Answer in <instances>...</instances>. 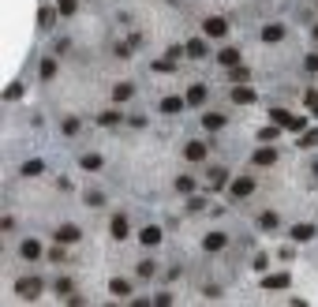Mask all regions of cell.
Returning <instances> with one entry per match:
<instances>
[{
	"label": "cell",
	"instance_id": "obj_28",
	"mask_svg": "<svg viewBox=\"0 0 318 307\" xmlns=\"http://www.w3.org/2000/svg\"><path fill=\"white\" fill-rule=\"evenodd\" d=\"M273 139H281V124H269L259 131V143H273Z\"/></svg>",
	"mask_w": 318,
	"mask_h": 307
},
{
	"label": "cell",
	"instance_id": "obj_6",
	"mask_svg": "<svg viewBox=\"0 0 318 307\" xmlns=\"http://www.w3.org/2000/svg\"><path fill=\"white\" fill-rule=\"evenodd\" d=\"M109 232H112V240H127V236H131V225H127V213H116V217H112Z\"/></svg>",
	"mask_w": 318,
	"mask_h": 307
},
{
	"label": "cell",
	"instance_id": "obj_38",
	"mask_svg": "<svg viewBox=\"0 0 318 307\" xmlns=\"http://www.w3.org/2000/svg\"><path fill=\"white\" fill-rule=\"evenodd\" d=\"M15 98H23V86H19V83L4 86V102H15Z\"/></svg>",
	"mask_w": 318,
	"mask_h": 307
},
{
	"label": "cell",
	"instance_id": "obj_36",
	"mask_svg": "<svg viewBox=\"0 0 318 307\" xmlns=\"http://www.w3.org/2000/svg\"><path fill=\"white\" fill-rule=\"evenodd\" d=\"M303 105H307V109L318 105V86H307V90H303Z\"/></svg>",
	"mask_w": 318,
	"mask_h": 307
},
{
	"label": "cell",
	"instance_id": "obj_42",
	"mask_svg": "<svg viewBox=\"0 0 318 307\" xmlns=\"http://www.w3.org/2000/svg\"><path fill=\"white\" fill-rule=\"evenodd\" d=\"M187 210L199 213V210H206V203H202V199H191V203H187Z\"/></svg>",
	"mask_w": 318,
	"mask_h": 307
},
{
	"label": "cell",
	"instance_id": "obj_5",
	"mask_svg": "<svg viewBox=\"0 0 318 307\" xmlns=\"http://www.w3.org/2000/svg\"><path fill=\"white\" fill-rule=\"evenodd\" d=\"M79 240H83L79 225H60L56 229V244H64V248H71V244H79Z\"/></svg>",
	"mask_w": 318,
	"mask_h": 307
},
{
	"label": "cell",
	"instance_id": "obj_12",
	"mask_svg": "<svg viewBox=\"0 0 318 307\" xmlns=\"http://www.w3.org/2000/svg\"><path fill=\"white\" fill-rule=\"evenodd\" d=\"M206 176H210V188H217V191L232 184V180H228V169H221V165H217V169H210Z\"/></svg>",
	"mask_w": 318,
	"mask_h": 307
},
{
	"label": "cell",
	"instance_id": "obj_34",
	"mask_svg": "<svg viewBox=\"0 0 318 307\" xmlns=\"http://www.w3.org/2000/svg\"><path fill=\"white\" fill-rule=\"evenodd\" d=\"M176 191L191 195V191H195V176H180V180H176Z\"/></svg>",
	"mask_w": 318,
	"mask_h": 307
},
{
	"label": "cell",
	"instance_id": "obj_15",
	"mask_svg": "<svg viewBox=\"0 0 318 307\" xmlns=\"http://www.w3.org/2000/svg\"><path fill=\"white\" fill-rule=\"evenodd\" d=\"M184 157H187V161H202V157H206V143H199V139L187 143L184 146Z\"/></svg>",
	"mask_w": 318,
	"mask_h": 307
},
{
	"label": "cell",
	"instance_id": "obj_33",
	"mask_svg": "<svg viewBox=\"0 0 318 307\" xmlns=\"http://www.w3.org/2000/svg\"><path fill=\"white\" fill-rule=\"evenodd\" d=\"M300 146H303V150L318 146V131H315V128H307V131H303V139H300Z\"/></svg>",
	"mask_w": 318,
	"mask_h": 307
},
{
	"label": "cell",
	"instance_id": "obj_22",
	"mask_svg": "<svg viewBox=\"0 0 318 307\" xmlns=\"http://www.w3.org/2000/svg\"><path fill=\"white\" fill-rule=\"evenodd\" d=\"M232 102L236 105H251L255 102V90H251V86H236V90H232Z\"/></svg>",
	"mask_w": 318,
	"mask_h": 307
},
{
	"label": "cell",
	"instance_id": "obj_13",
	"mask_svg": "<svg viewBox=\"0 0 318 307\" xmlns=\"http://www.w3.org/2000/svg\"><path fill=\"white\" fill-rule=\"evenodd\" d=\"M109 292H112V296H120V300H131V281L112 277V281H109Z\"/></svg>",
	"mask_w": 318,
	"mask_h": 307
},
{
	"label": "cell",
	"instance_id": "obj_8",
	"mask_svg": "<svg viewBox=\"0 0 318 307\" xmlns=\"http://www.w3.org/2000/svg\"><path fill=\"white\" fill-rule=\"evenodd\" d=\"M259 169H266V165H277V146H262V150H255V157H251Z\"/></svg>",
	"mask_w": 318,
	"mask_h": 307
},
{
	"label": "cell",
	"instance_id": "obj_27",
	"mask_svg": "<svg viewBox=\"0 0 318 307\" xmlns=\"http://www.w3.org/2000/svg\"><path fill=\"white\" fill-rule=\"evenodd\" d=\"M42 172H45V161H42V157H34V161L23 165V176H42Z\"/></svg>",
	"mask_w": 318,
	"mask_h": 307
},
{
	"label": "cell",
	"instance_id": "obj_37",
	"mask_svg": "<svg viewBox=\"0 0 318 307\" xmlns=\"http://www.w3.org/2000/svg\"><path fill=\"white\" fill-rule=\"evenodd\" d=\"M53 75H56V60L45 56V60H42V79H53Z\"/></svg>",
	"mask_w": 318,
	"mask_h": 307
},
{
	"label": "cell",
	"instance_id": "obj_7",
	"mask_svg": "<svg viewBox=\"0 0 318 307\" xmlns=\"http://www.w3.org/2000/svg\"><path fill=\"white\" fill-rule=\"evenodd\" d=\"M19 255H23L26 262H38L45 251H42V244H38V240H23V244H19Z\"/></svg>",
	"mask_w": 318,
	"mask_h": 307
},
{
	"label": "cell",
	"instance_id": "obj_19",
	"mask_svg": "<svg viewBox=\"0 0 318 307\" xmlns=\"http://www.w3.org/2000/svg\"><path fill=\"white\" fill-rule=\"evenodd\" d=\"M281 38H285V26H281V23L262 26V42H269V45H273V42H281Z\"/></svg>",
	"mask_w": 318,
	"mask_h": 307
},
{
	"label": "cell",
	"instance_id": "obj_14",
	"mask_svg": "<svg viewBox=\"0 0 318 307\" xmlns=\"http://www.w3.org/2000/svg\"><path fill=\"white\" fill-rule=\"evenodd\" d=\"M315 232H318V229H315L311 221H307V225H292V240H296V244H307V240H315Z\"/></svg>",
	"mask_w": 318,
	"mask_h": 307
},
{
	"label": "cell",
	"instance_id": "obj_17",
	"mask_svg": "<svg viewBox=\"0 0 318 307\" xmlns=\"http://www.w3.org/2000/svg\"><path fill=\"white\" fill-rule=\"evenodd\" d=\"M79 165H83L86 172H101V165H105V157H101V154H83V157H79Z\"/></svg>",
	"mask_w": 318,
	"mask_h": 307
},
{
	"label": "cell",
	"instance_id": "obj_29",
	"mask_svg": "<svg viewBox=\"0 0 318 307\" xmlns=\"http://www.w3.org/2000/svg\"><path fill=\"white\" fill-rule=\"evenodd\" d=\"M154 71H161V75H168V71H176V56H165V60H154Z\"/></svg>",
	"mask_w": 318,
	"mask_h": 307
},
{
	"label": "cell",
	"instance_id": "obj_31",
	"mask_svg": "<svg viewBox=\"0 0 318 307\" xmlns=\"http://www.w3.org/2000/svg\"><path fill=\"white\" fill-rule=\"evenodd\" d=\"M53 19H56V11H53V8H42V11H38V23H42V30H49Z\"/></svg>",
	"mask_w": 318,
	"mask_h": 307
},
{
	"label": "cell",
	"instance_id": "obj_45",
	"mask_svg": "<svg viewBox=\"0 0 318 307\" xmlns=\"http://www.w3.org/2000/svg\"><path fill=\"white\" fill-rule=\"evenodd\" d=\"M315 116H318V105H315Z\"/></svg>",
	"mask_w": 318,
	"mask_h": 307
},
{
	"label": "cell",
	"instance_id": "obj_35",
	"mask_svg": "<svg viewBox=\"0 0 318 307\" xmlns=\"http://www.w3.org/2000/svg\"><path fill=\"white\" fill-rule=\"evenodd\" d=\"M154 273H158V262L143 258V262H139V277H154Z\"/></svg>",
	"mask_w": 318,
	"mask_h": 307
},
{
	"label": "cell",
	"instance_id": "obj_23",
	"mask_svg": "<svg viewBox=\"0 0 318 307\" xmlns=\"http://www.w3.org/2000/svg\"><path fill=\"white\" fill-rule=\"evenodd\" d=\"M135 94V83H116V90H112V102H127V98H131Z\"/></svg>",
	"mask_w": 318,
	"mask_h": 307
},
{
	"label": "cell",
	"instance_id": "obj_30",
	"mask_svg": "<svg viewBox=\"0 0 318 307\" xmlns=\"http://www.w3.org/2000/svg\"><path fill=\"white\" fill-rule=\"evenodd\" d=\"M228 79H232V83H247V79H251V71L243 68V64H236V68L228 71Z\"/></svg>",
	"mask_w": 318,
	"mask_h": 307
},
{
	"label": "cell",
	"instance_id": "obj_11",
	"mask_svg": "<svg viewBox=\"0 0 318 307\" xmlns=\"http://www.w3.org/2000/svg\"><path fill=\"white\" fill-rule=\"evenodd\" d=\"M202 248H206V251H225L228 248V236H225V232H210V236L202 240Z\"/></svg>",
	"mask_w": 318,
	"mask_h": 307
},
{
	"label": "cell",
	"instance_id": "obj_44",
	"mask_svg": "<svg viewBox=\"0 0 318 307\" xmlns=\"http://www.w3.org/2000/svg\"><path fill=\"white\" fill-rule=\"evenodd\" d=\"M315 42H318V26H315Z\"/></svg>",
	"mask_w": 318,
	"mask_h": 307
},
{
	"label": "cell",
	"instance_id": "obj_40",
	"mask_svg": "<svg viewBox=\"0 0 318 307\" xmlns=\"http://www.w3.org/2000/svg\"><path fill=\"white\" fill-rule=\"evenodd\" d=\"M56 292H60V296H71V281H67V277H60V281H56Z\"/></svg>",
	"mask_w": 318,
	"mask_h": 307
},
{
	"label": "cell",
	"instance_id": "obj_26",
	"mask_svg": "<svg viewBox=\"0 0 318 307\" xmlns=\"http://www.w3.org/2000/svg\"><path fill=\"white\" fill-rule=\"evenodd\" d=\"M281 128H288V131H307V116H292V112H288V120L281 124Z\"/></svg>",
	"mask_w": 318,
	"mask_h": 307
},
{
	"label": "cell",
	"instance_id": "obj_10",
	"mask_svg": "<svg viewBox=\"0 0 318 307\" xmlns=\"http://www.w3.org/2000/svg\"><path fill=\"white\" fill-rule=\"evenodd\" d=\"M288 281H292V277H288L285 270L281 273H266V277H262V289H288Z\"/></svg>",
	"mask_w": 318,
	"mask_h": 307
},
{
	"label": "cell",
	"instance_id": "obj_2",
	"mask_svg": "<svg viewBox=\"0 0 318 307\" xmlns=\"http://www.w3.org/2000/svg\"><path fill=\"white\" fill-rule=\"evenodd\" d=\"M202 34H206V38H225V34H228V19H225V15L202 19Z\"/></svg>",
	"mask_w": 318,
	"mask_h": 307
},
{
	"label": "cell",
	"instance_id": "obj_1",
	"mask_svg": "<svg viewBox=\"0 0 318 307\" xmlns=\"http://www.w3.org/2000/svg\"><path fill=\"white\" fill-rule=\"evenodd\" d=\"M45 292V281L38 277V273H30V277H19L15 281V296H23V300H38Z\"/></svg>",
	"mask_w": 318,
	"mask_h": 307
},
{
	"label": "cell",
	"instance_id": "obj_3",
	"mask_svg": "<svg viewBox=\"0 0 318 307\" xmlns=\"http://www.w3.org/2000/svg\"><path fill=\"white\" fill-rule=\"evenodd\" d=\"M251 191H255V180L251 176H236L232 184H228V195H232V199H247Z\"/></svg>",
	"mask_w": 318,
	"mask_h": 307
},
{
	"label": "cell",
	"instance_id": "obj_39",
	"mask_svg": "<svg viewBox=\"0 0 318 307\" xmlns=\"http://www.w3.org/2000/svg\"><path fill=\"white\" fill-rule=\"evenodd\" d=\"M60 128H64V135H79V120H75V116H67Z\"/></svg>",
	"mask_w": 318,
	"mask_h": 307
},
{
	"label": "cell",
	"instance_id": "obj_9",
	"mask_svg": "<svg viewBox=\"0 0 318 307\" xmlns=\"http://www.w3.org/2000/svg\"><path fill=\"white\" fill-rule=\"evenodd\" d=\"M161 236H165V232H161L158 225H146V229L139 232V240H143V248H158V244H161Z\"/></svg>",
	"mask_w": 318,
	"mask_h": 307
},
{
	"label": "cell",
	"instance_id": "obj_21",
	"mask_svg": "<svg viewBox=\"0 0 318 307\" xmlns=\"http://www.w3.org/2000/svg\"><path fill=\"white\" fill-rule=\"evenodd\" d=\"M202 128L206 131H221L225 128V116H221V112H206V116H202Z\"/></svg>",
	"mask_w": 318,
	"mask_h": 307
},
{
	"label": "cell",
	"instance_id": "obj_41",
	"mask_svg": "<svg viewBox=\"0 0 318 307\" xmlns=\"http://www.w3.org/2000/svg\"><path fill=\"white\" fill-rule=\"evenodd\" d=\"M303 68H307V71H318V52H311V56L303 60Z\"/></svg>",
	"mask_w": 318,
	"mask_h": 307
},
{
	"label": "cell",
	"instance_id": "obj_4",
	"mask_svg": "<svg viewBox=\"0 0 318 307\" xmlns=\"http://www.w3.org/2000/svg\"><path fill=\"white\" fill-rule=\"evenodd\" d=\"M161 116H176V112H184L187 109V98H176V94H168V98H161Z\"/></svg>",
	"mask_w": 318,
	"mask_h": 307
},
{
	"label": "cell",
	"instance_id": "obj_20",
	"mask_svg": "<svg viewBox=\"0 0 318 307\" xmlns=\"http://www.w3.org/2000/svg\"><path fill=\"white\" fill-rule=\"evenodd\" d=\"M187 56L191 60H206V42H202V38H191V42H187Z\"/></svg>",
	"mask_w": 318,
	"mask_h": 307
},
{
	"label": "cell",
	"instance_id": "obj_24",
	"mask_svg": "<svg viewBox=\"0 0 318 307\" xmlns=\"http://www.w3.org/2000/svg\"><path fill=\"white\" fill-rule=\"evenodd\" d=\"M217 60L225 64V68H236V64H240V49H221Z\"/></svg>",
	"mask_w": 318,
	"mask_h": 307
},
{
	"label": "cell",
	"instance_id": "obj_25",
	"mask_svg": "<svg viewBox=\"0 0 318 307\" xmlns=\"http://www.w3.org/2000/svg\"><path fill=\"white\" fill-rule=\"evenodd\" d=\"M98 124H101V128H116V124H120V112H116V109H105V112L98 116Z\"/></svg>",
	"mask_w": 318,
	"mask_h": 307
},
{
	"label": "cell",
	"instance_id": "obj_43",
	"mask_svg": "<svg viewBox=\"0 0 318 307\" xmlns=\"http://www.w3.org/2000/svg\"><path fill=\"white\" fill-rule=\"evenodd\" d=\"M266 266H269V258H266V255L255 258V270H259V273H266Z\"/></svg>",
	"mask_w": 318,
	"mask_h": 307
},
{
	"label": "cell",
	"instance_id": "obj_18",
	"mask_svg": "<svg viewBox=\"0 0 318 307\" xmlns=\"http://www.w3.org/2000/svg\"><path fill=\"white\" fill-rule=\"evenodd\" d=\"M259 229H266V232L281 229V217H277V210H266V213H259Z\"/></svg>",
	"mask_w": 318,
	"mask_h": 307
},
{
	"label": "cell",
	"instance_id": "obj_32",
	"mask_svg": "<svg viewBox=\"0 0 318 307\" xmlns=\"http://www.w3.org/2000/svg\"><path fill=\"white\" fill-rule=\"evenodd\" d=\"M75 8H79V0H56V11H60V15H75Z\"/></svg>",
	"mask_w": 318,
	"mask_h": 307
},
{
	"label": "cell",
	"instance_id": "obj_16",
	"mask_svg": "<svg viewBox=\"0 0 318 307\" xmlns=\"http://www.w3.org/2000/svg\"><path fill=\"white\" fill-rule=\"evenodd\" d=\"M184 98H187V105H191V109H199V105L206 102V86H202V83H195V86H191V90H187Z\"/></svg>",
	"mask_w": 318,
	"mask_h": 307
}]
</instances>
